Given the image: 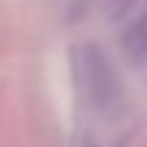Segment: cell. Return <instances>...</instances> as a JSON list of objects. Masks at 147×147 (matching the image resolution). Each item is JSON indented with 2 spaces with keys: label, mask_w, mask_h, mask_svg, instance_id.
I'll use <instances>...</instances> for the list:
<instances>
[{
  "label": "cell",
  "mask_w": 147,
  "mask_h": 147,
  "mask_svg": "<svg viewBox=\"0 0 147 147\" xmlns=\"http://www.w3.org/2000/svg\"><path fill=\"white\" fill-rule=\"evenodd\" d=\"M76 68H79V82H82L87 98L93 101V106L101 112L112 109L120 98V82H117L109 60L95 47H84L79 49Z\"/></svg>",
  "instance_id": "6da1fadb"
},
{
  "label": "cell",
  "mask_w": 147,
  "mask_h": 147,
  "mask_svg": "<svg viewBox=\"0 0 147 147\" xmlns=\"http://www.w3.org/2000/svg\"><path fill=\"white\" fill-rule=\"evenodd\" d=\"M134 44H136V49L142 55H147V14H144V19H139V25L134 27Z\"/></svg>",
  "instance_id": "7a4b0ae2"
},
{
  "label": "cell",
  "mask_w": 147,
  "mask_h": 147,
  "mask_svg": "<svg viewBox=\"0 0 147 147\" xmlns=\"http://www.w3.org/2000/svg\"><path fill=\"white\" fill-rule=\"evenodd\" d=\"M134 5H136V0H106V8H109L112 16L125 14V11H131Z\"/></svg>",
  "instance_id": "3957f363"
}]
</instances>
